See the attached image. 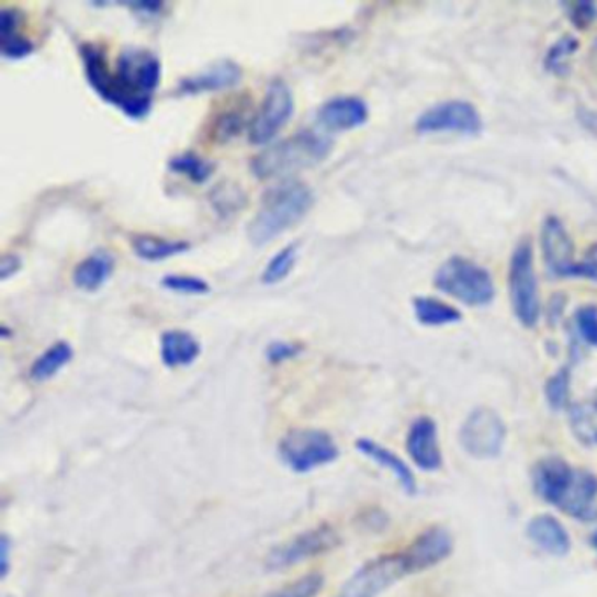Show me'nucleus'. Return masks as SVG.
I'll list each match as a JSON object with an SVG mask.
<instances>
[{"instance_id":"nucleus-1","label":"nucleus","mask_w":597,"mask_h":597,"mask_svg":"<svg viewBox=\"0 0 597 597\" xmlns=\"http://www.w3.org/2000/svg\"><path fill=\"white\" fill-rule=\"evenodd\" d=\"M81 58L90 87L108 104L116 105L134 120L148 116L153 93L161 81V64L149 49L128 46L111 72L108 58L95 44H82Z\"/></svg>"},{"instance_id":"nucleus-3","label":"nucleus","mask_w":597,"mask_h":597,"mask_svg":"<svg viewBox=\"0 0 597 597\" xmlns=\"http://www.w3.org/2000/svg\"><path fill=\"white\" fill-rule=\"evenodd\" d=\"M334 140L319 132L303 131L290 139L273 144L252 160L251 167L258 179L286 178L300 170L316 167L328 158Z\"/></svg>"},{"instance_id":"nucleus-14","label":"nucleus","mask_w":597,"mask_h":597,"mask_svg":"<svg viewBox=\"0 0 597 597\" xmlns=\"http://www.w3.org/2000/svg\"><path fill=\"white\" fill-rule=\"evenodd\" d=\"M576 468L566 463L561 458L541 459L540 463L532 470V484L534 491L543 502L559 508L563 502L567 487L572 484Z\"/></svg>"},{"instance_id":"nucleus-29","label":"nucleus","mask_w":597,"mask_h":597,"mask_svg":"<svg viewBox=\"0 0 597 597\" xmlns=\"http://www.w3.org/2000/svg\"><path fill=\"white\" fill-rule=\"evenodd\" d=\"M576 49H578V40L573 35H564L561 40L555 41L554 46L547 53V70L557 76L566 75L567 69H570V60H572Z\"/></svg>"},{"instance_id":"nucleus-42","label":"nucleus","mask_w":597,"mask_h":597,"mask_svg":"<svg viewBox=\"0 0 597 597\" xmlns=\"http://www.w3.org/2000/svg\"><path fill=\"white\" fill-rule=\"evenodd\" d=\"M126 5L143 14H158L160 9L164 8L161 2H128Z\"/></svg>"},{"instance_id":"nucleus-18","label":"nucleus","mask_w":597,"mask_h":597,"mask_svg":"<svg viewBox=\"0 0 597 597\" xmlns=\"http://www.w3.org/2000/svg\"><path fill=\"white\" fill-rule=\"evenodd\" d=\"M243 79V70L232 60H217L199 75L190 76L179 82V93L199 95L204 91H222L237 87Z\"/></svg>"},{"instance_id":"nucleus-28","label":"nucleus","mask_w":597,"mask_h":597,"mask_svg":"<svg viewBox=\"0 0 597 597\" xmlns=\"http://www.w3.org/2000/svg\"><path fill=\"white\" fill-rule=\"evenodd\" d=\"M296 252H298V244H290L273 256L261 275L263 284H278V282L284 281L295 267Z\"/></svg>"},{"instance_id":"nucleus-36","label":"nucleus","mask_w":597,"mask_h":597,"mask_svg":"<svg viewBox=\"0 0 597 597\" xmlns=\"http://www.w3.org/2000/svg\"><path fill=\"white\" fill-rule=\"evenodd\" d=\"M567 16L572 20L573 25L578 29H587L590 23L597 20V5L590 0H581V2L570 5Z\"/></svg>"},{"instance_id":"nucleus-16","label":"nucleus","mask_w":597,"mask_h":597,"mask_svg":"<svg viewBox=\"0 0 597 597\" xmlns=\"http://www.w3.org/2000/svg\"><path fill=\"white\" fill-rule=\"evenodd\" d=\"M369 120V105L360 97H335L320 105L317 122L329 132L352 131Z\"/></svg>"},{"instance_id":"nucleus-22","label":"nucleus","mask_w":597,"mask_h":597,"mask_svg":"<svg viewBox=\"0 0 597 597\" xmlns=\"http://www.w3.org/2000/svg\"><path fill=\"white\" fill-rule=\"evenodd\" d=\"M113 272V256L105 251H95L76 267L72 281H75L76 288H79V290L93 293V291H99L100 288L104 286Z\"/></svg>"},{"instance_id":"nucleus-26","label":"nucleus","mask_w":597,"mask_h":597,"mask_svg":"<svg viewBox=\"0 0 597 597\" xmlns=\"http://www.w3.org/2000/svg\"><path fill=\"white\" fill-rule=\"evenodd\" d=\"M570 426L578 442L597 446V402L575 403L570 407Z\"/></svg>"},{"instance_id":"nucleus-7","label":"nucleus","mask_w":597,"mask_h":597,"mask_svg":"<svg viewBox=\"0 0 597 597\" xmlns=\"http://www.w3.org/2000/svg\"><path fill=\"white\" fill-rule=\"evenodd\" d=\"M505 440H507V426L498 416V412L487 407L475 408L466 417L459 431L461 447L468 455L475 459L498 458Z\"/></svg>"},{"instance_id":"nucleus-17","label":"nucleus","mask_w":597,"mask_h":597,"mask_svg":"<svg viewBox=\"0 0 597 597\" xmlns=\"http://www.w3.org/2000/svg\"><path fill=\"white\" fill-rule=\"evenodd\" d=\"M559 510L573 519L594 522L597 519V476L585 470H576Z\"/></svg>"},{"instance_id":"nucleus-19","label":"nucleus","mask_w":597,"mask_h":597,"mask_svg":"<svg viewBox=\"0 0 597 597\" xmlns=\"http://www.w3.org/2000/svg\"><path fill=\"white\" fill-rule=\"evenodd\" d=\"M528 537L534 545L555 557H564L572 550L570 534L554 516L543 514V516L532 517L528 523Z\"/></svg>"},{"instance_id":"nucleus-5","label":"nucleus","mask_w":597,"mask_h":597,"mask_svg":"<svg viewBox=\"0 0 597 597\" xmlns=\"http://www.w3.org/2000/svg\"><path fill=\"white\" fill-rule=\"evenodd\" d=\"M508 295L520 325L534 328L540 320L541 302L534 270V249L529 238L520 240L511 252L508 267Z\"/></svg>"},{"instance_id":"nucleus-2","label":"nucleus","mask_w":597,"mask_h":597,"mask_svg":"<svg viewBox=\"0 0 597 597\" xmlns=\"http://www.w3.org/2000/svg\"><path fill=\"white\" fill-rule=\"evenodd\" d=\"M312 205L314 193L307 184L300 181L282 182L264 193L258 213L249 223L247 237L255 246H267L302 222Z\"/></svg>"},{"instance_id":"nucleus-12","label":"nucleus","mask_w":597,"mask_h":597,"mask_svg":"<svg viewBox=\"0 0 597 597\" xmlns=\"http://www.w3.org/2000/svg\"><path fill=\"white\" fill-rule=\"evenodd\" d=\"M540 246L550 275L575 278V244L559 217L549 216L541 225Z\"/></svg>"},{"instance_id":"nucleus-32","label":"nucleus","mask_w":597,"mask_h":597,"mask_svg":"<svg viewBox=\"0 0 597 597\" xmlns=\"http://www.w3.org/2000/svg\"><path fill=\"white\" fill-rule=\"evenodd\" d=\"M576 334L589 346L597 347V307L585 305L575 312Z\"/></svg>"},{"instance_id":"nucleus-40","label":"nucleus","mask_w":597,"mask_h":597,"mask_svg":"<svg viewBox=\"0 0 597 597\" xmlns=\"http://www.w3.org/2000/svg\"><path fill=\"white\" fill-rule=\"evenodd\" d=\"M20 269H22L20 256L4 255L2 256V260H0V279H2V281H8V279L11 278V275H14Z\"/></svg>"},{"instance_id":"nucleus-9","label":"nucleus","mask_w":597,"mask_h":597,"mask_svg":"<svg viewBox=\"0 0 597 597\" xmlns=\"http://www.w3.org/2000/svg\"><path fill=\"white\" fill-rule=\"evenodd\" d=\"M482 128L484 122L478 109L464 100H447L426 109L416 122L419 134L478 135Z\"/></svg>"},{"instance_id":"nucleus-11","label":"nucleus","mask_w":597,"mask_h":597,"mask_svg":"<svg viewBox=\"0 0 597 597\" xmlns=\"http://www.w3.org/2000/svg\"><path fill=\"white\" fill-rule=\"evenodd\" d=\"M338 543H340L338 532L325 523V526L308 529L298 537L291 538L286 543H282L278 549H273L264 564L272 572H281V570L296 566L308 559L326 554L329 550H334Z\"/></svg>"},{"instance_id":"nucleus-41","label":"nucleus","mask_w":597,"mask_h":597,"mask_svg":"<svg viewBox=\"0 0 597 597\" xmlns=\"http://www.w3.org/2000/svg\"><path fill=\"white\" fill-rule=\"evenodd\" d=\"M11 566V540L8 537L0 538V576L5 578Z\"/></svg>"},{"instance_id":"nucleus-25","label":"nucleus","mask_w":597,"mask_h":597,"mask_svg":"<svg viewBox=\"0 0 597 597\" xmlns=\"http://www.w3.org/2000/svg\"><path fill=\"white\" fill-rule=\"evenodd\" d=\"M75 351L67 342L53 343L46 349V352L37 358L32 364L31 379L35 382L49 381L57 375L70 360H72Z\"/></svg>"},{"instance_id":"nucleus-31","label":"nucleus","mask_w":597,"mask_h":597,"mask_svg":"<svg viewBox=\"0 0 597 597\" xmlns=\"http://www.w3.org/2000/svg\"><path fill=\"white\" fill-rule=\"evenodd\" d=\"M323 587H325V576L311 573L275 593H270L267 597H317Z\"/></svg>"},{"instance_id":"nucleus-20","label":"nucleus","mask_w":597,"mask_h":597,"mask_svg":"<svg viewBox=\"0 0 597 597\" xmlns=\"http://www.w3.org/2000/svg\"><path fill=\"white\" fill-rule=\"evenodd\" d=\"M356 449L360 450L364 458H369L373 463L393 473L408 496H414L417 493L416 475L398 454H394L393 450L385 449L381 443H376L370 438H360L356 442Z\"/></svg>"},{"instance_id":"nucleus-15","label":"nucleus","mask_w":597,"mask_h":597,"mask_svg":"<svg viewBox=\"0 0 597 597\" xmlns=\"http://www.w3.org/2000/svg\"><path fill=\"white\" fill-rule=\"evenodd\" d=\"M407 452L412 461L425 472H437L442 466V450L438 446L437 425L429 417H419L407 435Z\"/></svg>"},{"instance_id":"nucleus-38","label":"nucleus","mask_w":597,"mask_h":597,"mask_svg":"<svg viewBox=\"0 0 597 597\" xmlns=\"http://www.w3.org/2000/svg\"><path fill=\"white\" fill-rule=\"evenodd\" d=\"M22 20L23 14L18 9H2L0 11V35L9 37V35L18 34Z\"/></svg>"},{"instance_id":"nucleus-30","label":"nucleus","mask_w":597,"mask_h":597,"mask_svg":"<svg viewBox=\"0 0 597 597\" xmlns=\"http://www.w3.org/2000/svg\"><path fill=\"white\" fill-rule=\"evenodd\" d=\"M572 394V373L567 369H561L550 376L545 385L547 402L552 410H564L570 403Z\"/></svg>"},{"instance_id":"nucleus-27","label":"nucleus","mask_w":597,"mask_h":597,"mask_svg":"<svg viewBox=\"0 0 597 597\" xmlns=\"http://www.w3.org/2000/svg\"><path fill=\"white\" fill-rule=\"evenodd\" d=\"M169 167L172 172L182 173L196 184H204L214 172V165L195 153H181V155L173 156Z\"/></svg>"},{"instance_id":"nucleus-6","label":"nucleus","mask_w":597,"mask_h":597,"mask_svg":"<svg viewBox=\"0 0 597 597\" xmlns=\"http://www.w3.org/2000/svg\"><path fill=\"white\" fill-rule=\"evenodd\" d=\"M278 452L284 466L300 475L328 466L340 455L334 437L323 429H293L282 437Z\"/></svg>"},{"instance_id":"nucleus-21","label":"nucleus","mask_w":597,"mask_h":597,"mask_svg":"<svg viewBox=\"0 0 597 597\" xmlns=\"http://www.w3.org/2000/svg\"><path fill=\"white\" fill-rule=\"evenodd\" d=\"M200 352H202V347H200L199 340L188 331L170 329L161 335V361L169 369L190 367L193 361H196Z\"/></svg>"},{"instance_id":"nucleus-37","label":"nucleus","mask_w":597,"mask_h":597,"mask_svg":"<svg viewBox=\"0 0 597 597\" xmlns=\"http://www.w3.org/2000/svg\"><path fill=\"white\" fill-rule=\"evenodd\" d=\"M298 352L300 346H295V343L275 342L267 349V360L273 364L284 363V361L295 358Z\"/></svg>"},{"instance_id":"nucleus-33","label":"nucleus","mask_w":597,"mask_h":597,"mask_svg":"<svg viewBox=\"0 0 597 597\" xmlns=\"http://www.w3.org/2000/svg\"><path fill=\"white\" fill-rule=\"evenodd\" d=\"M161 284L167 290L188 293V295H205L211 291V286L204 279L193 278V275H167Z\"/></svg>"},{"instance_id":"nucleus-10","label":"nucleus","mask_w":597,"mask_h":597,"mask_svg":"<svg viewBox=\"0 0 597 597\" xmlns=\"http://www.w3.org/2000/svg\"><path fill=\"white\" fill-rule=\"evenodd\" d=\"M407 575L402 554L382 555L360 567L335 597H379Z\"/></svg>"},{"instance_id":"nucleus-34","label":"nucleus","mask_w":597,"mask_h":597,"mask_svg":"<svg viewBox=\"0 0 597 597\" xmlns=\"http://www.w3.org/2000/svg\"><path fill=\"white\" fill-rule=\"evenodd\" d=\"M244 126H246V116L240 111H232V113L223 114L219 120H217L216 128H214V135L219 143H226V140L232 139L235 135L243 132Z\"/></svg>"},{"instance_id":"nucleus-35","label":"nucleus","mask_w":597,"mask_h":597,"mask_svg":"<svg viewBox=\"0 0 597 597\" xmlns=\"http://www.w3.org/2000/svg\"><path fill=\"white\" fill-rule=\"evenodd\" d=\"M32 52H34V44H32V41L23 37L22 34L2 37V43H0V53H2L5 58H13V60L29 57Z\"/></svg>"},{"instance_id":"nucleus-8","label":"nucleus","mask_w":597,"mask_h":597,"mask_svg":"<svg viewBox=\"0 0 597 597\" xmlns=\"http://www.w3.org/2000/svg\"><path fill=\"white\" fill-rule=\"evenodd\" d=\"M293 113L295 99L290 87L281 79L270 82L269 91L249 125V143L255 146L272 143L275 135L290 122Z\"/></svg>"},{"instance_id":"nucleus-24","label":"nucleus","mask_w":597,"mask_h":597,"mask_svg":"<svg viewBox=\"0 0 597 597\" xmlns=\"http://www.w3.org/2000/svg\"><path fill=\"white\" fill-rule=\"evenodd\" d=\"M135 255L146 261H161L173 256L182 255L190 249V243L184 240H167V238L139 235L132 240Z\"/></svg>"},{"instance_id":"nucleus-13","label":"nucleus","mask_w":597,"mask_h":597,"mask_svg":"<svg viewBox=\"0 0 597 597\" xmlns=\"http://www.w3.org/2000/svg\"><path fill=\"white\" fill-rule=\"evenodd\" d=\"M452 547H454L452 537L446 528L435 526V528L426 529L405 552H402L408 575L426 572L442 563L449 557Z\"/></svg>"},{"instance_id":"nucleus-23","label":"nucleus","mask_w":597,"mask_h":597,"mask_svg":"<svg viewBox=\"0 0 597 597\" xmlns=\"http://www.w3.org/2000/svg\"><path fill=\"white\" fill-rule=\"evenodd\" d=\"M414 312H416V319L420 325L431 326V328L454 325L463 319V314L458 308L442 302V300L431 298V296H417L414 300Z\"/></svg>"},{"instance_id":"nucleus-4","label":"nucleus","mask_w":597,"mask_h":597,"mask_svg":"<svg viewBox=\"0 0 597 597\" xmlns=\"http://www.w3.org/2000/svg\"><path fill=\"white\" fill-rule=\"evenodd\" d=\"M435 288L470 307H485L496 295L489 270L461 256H452L435 273Z\"/></svg>"},{"instance_id":"nucleus-43","label":"nucleus","mask_w":597,"mask_h":597,"mask_svg":"<svg viewBox=\"0 0 597 597\" xmlns=\"http://www.w3.org/2000/svg\"><path fill=\"white\" fill-rule=\"evenodd\" d=\"M593 543H594V547H596V549H597V532H596V534H594Z\"/></svg>"},{"instance_id":"nucleus-39","label":"nucleus","mask_w":597,"mask_h":597,"mask_svg":"<svg viewBox=\"0 0 597 597\" xmlns=\"http://www.w3.org/2000/svg\"><path fill=\"white\" fill-rule=\"evenodd\" d=\"M575 278L593 279L597 282V244L590 247L584 261L576 267Z\"/></svg>"}]
</instances>
